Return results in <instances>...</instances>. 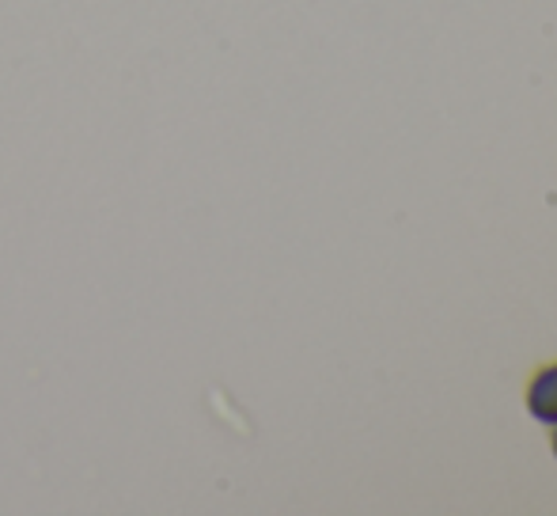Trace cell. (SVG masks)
Wrapping results in <instances>:
<instances>
[{
	"label": "cell",
	"mask_w": 557,
	"mask_h": 516,
	"mask_svg": "<svg viewBox=\"0 0 557 516\" xmlns=\"http://www.w3.org/2000/svg\"><path fill=\"white\" fill-rule=\"evenodd\" d=\"M523 403H528V414L546 426L557 421V361L539 365L528 377V388H523Z\"/></svg>",
	"instance_id": "1"
},
{
	"label": "cell",
	"mask_w": 557,
	"mask_h": 516,
	"mask_svg": "<svg viewBox=\"0 0 557 516\" xmlns=\"http://www.w3.org/2000/svg\"><path fill=\"white\" fill-rule=\"evenodd\" d=\"M550 452H554V459H557V421L550 426Z\"/></svg>",
	"instance_id": "2"
}]
</instances>
